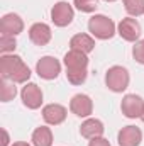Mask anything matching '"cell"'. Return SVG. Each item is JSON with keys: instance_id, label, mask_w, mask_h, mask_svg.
I'll return each mask as SVG.
<instances>
[{"instance_id": "cell-1", "label": "cell", "mask_w": 144, "mask_h": 146, "mask_svg": "<svg viewBox=\"0 0 144 146\" xmlns=\"http://www.w3.org/2000/svg\"><path fill=\"white\" fill-rule=\"evenodd\" d=\"M0 76L12 83H26L31 78V70L17 54H3L0 58Z\"/></svg>"}, {"instance_id": "cell-2", "label": "cell", "mask_w": 144, "mask_h": 146, "mask_svg": "<svg viewBox=\"0 0 144 146\" xmlns=\"http://www.w3.org/2000/svg\"><path fill=\"white\" fill-rule=\"evenodd\" d=\"M65 66H66V78L71 85H81L85 83L87 76H88V56L81 51L70 49L65 58Z\"/></svg>"}, {"instance_id": "cell-3", "label": "cell", "mask_w": 144, "mask_h": 146, "mask_svg": "<svg viewBox=\"0 0 144 146\" xmlns=\"http://www.w3.org/2000/svg\"><path fill=\"white\" fill-rule=\"evenodd\" d=\"M88 31L92 33V36L97 39H110L115 34V24L112 19H108L107 15L102 14H95L93 17H90L88 21Z\"/></svg>"}, {"instance_id": "cell-4", "label": "cell", "mask_w": 144, "mask_h": 146, "mask_svg": "<svg viewBox=\"0 0 144 146\" xmlns=\"http://www.w3.org/2000/svg\"><path fill=\"white\" fill-rule=\"evenodd\" d=\"M129 80H131L129 72L124 66H119V65L108 68L107 73H105V85L108 87V90L117 92V94L124 92L129 87Z\"/></svg>"}, {"instance_id": "cell-5", "label": "cell", "mask_w": 144, "mask_h": 146, "mask_svg": "<svg viewBox=\"0 0 144 146\" xmlns=\"http://www.w3.org/2000/svg\"><path fill=\"white\" fill-rule=\"evenodd\" d=\"M75 19V10L68 2H56L51 9V21L54 22V26L58 27H66L71 24Z\"/></svg>"}, {"instance_id": "cell-6", "label": "cell", "mask_w": 144, "mask_h": 146, "mask_svg": "<svg viewBox=\"0 0 144 146\" xmlns=\"http://www.w3.org/2000/svg\"><path fill=\"white\" fill-rule=\"evenodd\" d=\"M36 73L44 80H54L61 73V63L54 56H42L36 65Z\"/></svg>"}, {"instance_id": "cell-7", "label": "cell", "mask_w": 144, "mask_h": 146, "mask_svg": "<svg viewBox=\"0 0 144 146\" xmlns=\"http://www.w3.org/2000/svg\"><path fill=\"white\" fill-rule=\"evenodd\" d=\"M117 33L122 39H126L129 42H137L143 31H141V24L134 17H124L117 26Z\"/></svg>"}, {"instance_id": "cell-8", "label": "cell", "mask_w": 144, "mask_h": 146, "mask_svg": "<svg viewBox=\"0 0 144 146\" xmlns=\"http://www.w3.org/2000/svg\"><path fill=\"white\" fill-rule=\"evenodd\" d=\"M120 110L126 117L129 119H137L141 117L144 112V100L136 95V94H127L124 99H122V104H120Z\"/></svg>"}, {"instance_id": "cell-9", "label": "cell", "mask_w": 144, "mask_h": 146, "mask_svg": "<svg viewBox=\"0 0 144 146\" xmlns=\"http://www.w3.org/2000/svg\"><path fill=\"white\" fill-rule=\"evenodd\" d=\"M20 97H22V104L27 109H39L42 104V90L36 83H26L20 90Z\"/></svg>"}, {"instance_id": "cell-10", "label": "cell", "mask_w": 144, "mask_h": 146, "mask_svg": "<svg viewBox=\"0 0 144 146\" xmlns=\"http://www.w3.org/2000/svg\"><path fill=\"white\" fill-rule=\"evenodd\" d=\"M0 31L7 36H17L24 31V21L17 14H5L0 21Z\"/></svg>"}, {"instance_id": "cell-11", "label": "cell", "mask_w": 144, "mask_h": 146, "mask_svg": "<svg viewBox=\"0 0 144 146\" xmlns=\"http://www.w3.org/2000/svg\"><path fill=\"white\" fill-rule=\"evenodd\" d=\"M119 146H139L143 141V131L137 126H126L117 134Z\"/></svg>"}, {"instance_id": "cell-12", "label": "cell", "mask_w": 144, "mask_h": 146, "mask_svg": "<svg viewBox=\"0 0 144 146\" xmlns=\"http://www.w3.org/2000/svg\"><path fill=\"white\" fill-rule=\"evenodd\" d=\"M70 110L78 117H88L93 112V102L85 94H76L70 102Z\"/></svg>"}, {"instance_id": "cell-13", "label": "cell", "mask_w": 144, "mask_h": 146, "mask_svg": "<svg viewBox=\"0 0 144 146\" xmlns=\"http://www.w3.org/2000/svg\"><path fill=\"white\" fill-rule=\"evenodd\" d=\"M66 109L59 104H48L42 107V119L51 126H59L66 119Z\"/></svg>"}, {"instance_id": "cell-14", "label": "cell", "mask_w": 144, "mask_h": 146, "mask_svg": "<svg viewBox=\"0 0 144 146\" xmlns=\"http://www.w3.org/2000/svg\"><path fill=\"white\" fill-rule=\"evenodd\" d=\"M51 27L44 22H36L31 26L29 29V39L36 44V46H46L49 41H51Z\"/></svg>"}, {"instance_id": "cell-15", "label": "cell", "mask_w": 144, "mask_h": 146, "mask_svg": "<svg viewBox=\"0 0 144 146\" xmlns=\"http://www.w3.org/2000/svg\"><path fill=\"white\" fill-rule=\"evenodd\" d=\"M104 131H105V127H104V122L100 119H92L90 117L85 122H81V126H80V134L87 139L100 138V136H104Z\"/></svg>"}, {"instance_id": "cell-16", "label": "cell", "mask_w": 144, "mask_h": 146, "mask_svg": "<svg viewBox=\"0 0 144 146\" xmlns=\"http://www.w3.org/2000/svg\"><path fill=\"white\" fill-rule=\"evenodd\" d=\"M70 48L71 49H76V51H81L85 54L92 53L93 48H95V41L93 37L88 36V34H75L70 41Z\"/></svg>"}, {"instance_id": "cell-17", "label": "cell", "mask_w": 144, "mask_h": 146, "mask_svg": "<svg viewBox=\"0 0 144 146\" xmlns=\"http://www.w3.org/2000/svg\"><path fill=\"white\" fill-rule=\"evenodd\" d=\"M32 146H53V133L49 127L41 126L32 133Z\"/></svg>"}, {"instance_id": "cell-18", "label": "cell", "mask_w": 144, "mask_h": 146, "mask_svg": "<svg viewBox=\"0 0 144 146\" xmlns=\"http://www.w3.org/2000/svg\"><path fill=\"white\" fill-rule=\"evenodd\" d=\"M15 95H17L15 83L7 82V80H2L0 82V99H2V102H10V100L15 99Z\"/></svg>"}, {"instance_id": "cell-19", "label": "cell", "mask_w": 144, "mask_h": 146, "mask_svg": "<svg viewBox=\"0 0 144 146\" xmlns=\"http://www.w3.org/2000/svg\"><path fill=\"white\" fill-rule=\"evenodd\" d=\"M122 2H124V9L127 10L129 15L139 17L144 14V0H122Z\"/></svg>"}, {"instance_id": "cell-20", "label": "cell", "mask_w": 144, "mask_h": 146, "mask_svg": "<svg viewBox=\"0 0 144 146\" xmlns=\"http://www.w3.org/2000/svg\"><path fill=\"white\" fill-rule=\"evenodd\" d=\"M15 48H17L15 36H7V34H2V36H0V51H2L3 54L12 53Z\"/></svg>"}, {"instance_id": "cell-21", "label": "cell", "mask_w": 144, "mask_h": 146, "mask_svg": "<svg viewBox=\"0 0 144 146\" xmlns=\"http://www.w3.org/2000/svg\"><path fill=\"white\" fill-rule=\"evenodd\" d=\"M75 7L80 10V12H95L97 7H98V0H75Z\"/></svg>"}, {"instance_id": "cell-22", "label": "cell", "mask_w": 144, "mask_h": 146, "mask_svg": "<svg viewBox=\"0 0 144 146\" xmlns=\"http://www.w3.org/2000/svg\"><path fill=\"white\" fill-rule=\"evenodd\" d=\"M132 56H134V60H136L137 63L144 65V39L137 41V42L134 44V48H132Z\"/></svg>"}, {"instance_id": "cell-23", "label": "cell", "mask_w": 144, "mask_h": 146, "mask_svg": "<svg viewBox=\"0 0 144 146\" xmlns=\"http://www.w3.org/2000/svg\"><path fill=\"white\" fill-rule=\"evenodd\" d=\"M88 146H112V145L108 143V139H105L104 136H100V138H93V139H90Z\"/></svg>"}, {"instance_id": "cell-24", "label": "cell", "mask_w": 144, "mask_h": 146, "mask_svg": "<svg viewBox=\"0 0 144 146\" xmlns=\"http://www.w3.org/2000/svg\"><path fill=\"white\" fill-rule=\"evenodd\" d=\"M2 134H3V141H2L0 146H9V133L5 129H2Z\"/></svg>"}, {"instance_id": "cell-25", "label": "cell", "mask_w": 144, "mask_h": 146, "mask_svg": "<svg viewBox=\"0 0 144 146\" xmlns=\"http://www.w3.org/2000/svg\"><path fill=\"white\" fill-rule=\"evenodd\" d=\"M12 146H31L29 143H26V141H17V143H14Z\"/></svg>"}, {"instance_id": "cell-26", "label": "cell", "mask_w": 144, "mask_h": 146, "mask_svg": "<svg viewBox=\"0 0 144 146\" xmlns=\"http://www.w3.org/2000/svg\"><path fill=\"white\" fill-rule=\"evenodd\" d=\"M141 119H143V122H144V112H143V115H141Z\"/></svg>"}, {"instance_id": "cell-27", "label": "cell", "mask_w": 144, "mask_h": 146, "mask_svg": "<svg viewBox=\"0 0 144 146\" xmlns=\"http://www.w3.org/2000/svg\"><path fill=\"white\" fill-rule=\"evenodd\" d=\"M105 2H115V0H105Z\"/></svg>"}]
</instances>
